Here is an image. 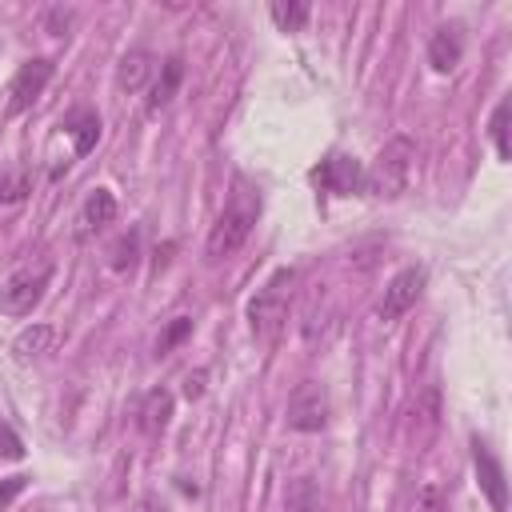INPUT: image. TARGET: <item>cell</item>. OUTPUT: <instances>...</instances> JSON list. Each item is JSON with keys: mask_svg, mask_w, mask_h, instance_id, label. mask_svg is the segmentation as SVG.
I'll use <instances>...</instances> for the list:
<instances>
[{"mask_svg": "<svg viewBox=\"0 0 512 512\" xmlns=\"http://www.w3.org/2000/svg\"><path fill=\"white\" fill-rule=\"evenodd\" d=\"M256 220H260V188H256L248 176L236 172V176H232L228 204H224V212L216 216V224H212V232H208V244H204L208 260L232 256V252L252 236Z\"/></svg>", "mask_w": 512, "mask_h": 512, "instance_id": "cell-1", "label": "cell"}, {"mask_svg": "<svg viewBox=\"0 0 512 512\" xmlns=\"http://www.w3.org/2000/svg\"><path fill=\"white\" fill-rule=\"evenodd\" d=\"M292 292H296V268H276L264 280V288H256V296L248 300V328L260 344H272L284 332Z\"/></svg>", "mask_w": 512, "mask_h": 512, "instance_id": "cell-2", "label": "cell"}, {"mask_svg": "<svg viewBox=\"0 0 512 512\" xmlns=\"http://www.w3.org/2000/svg\"><path fill=\"white\" fill-rule=\"evenodd\" d=\"M412 160H416V140H412V136H392V140L376 152L372 168H364V192L384 196V200H396V196L408 188Z\"/></svg>", "mask_w": 512, "mask_h": 512, "instance_id": "cell-3", "label": "cell"}, {"mask_svg": "<svg viewBox=\"0 0 512 512\" xmlns=\"http://www.w3.org/2000/svg\"><path fill=\"white\" fill-rule=\"evenodd\" d=\"M48 280H52V264L48 260L24 264V268L8 272L4 284H0V312L4 316H32V308L48 292Z\"/></svg>", "mask_w": 512, "mask_h": 512, "instance_id": "cell-4", "label": "cell"}, {"mask_svg": "<svg viewBox=\"0 0 512 512\" xmlns=\"http://www.w3.org/2000/svg\"><path fill=\"white\" fill-rule=\"evenodd\" d=\"M284 424L292 432H320L328 424V392H324L320 380H304V384L292 388Z\"/></svg>", "mask_w": 512, "mask_h": 512, "instance_id": "cell-5", "label": "cell"}, {"mask_svg": "<svg viewBox=\"0 0 512 512\" xmlns=\"http://www.w3.org/2000/svg\"><path fill=\"white\" fill-rule=\"evenodd\" d=\"M52 72H56V64H52L48 56H32V60H24V64L16 68V76H12V84H8V116L28 112V108L40 100V92L48 88Z\"/></svg>", "mask_w": 512, "mask_h": 512, "instance_id": "cell-6", "label": "cell"}, {"mask_svg": "<svg viewBox=\"0 0 512 512\" xmlns=\"http://www.w3.org/2000/svg\"><path fill=\"white\" fill-rule=\"evenodd\" d=\"M424 284H428V272H424L420 264L400 268V272L388 280V288H384V296H380V304H376V320H384V324L400 320V316L420 300Z\"/></svg>", "mask_w": 512, "mask_h": 512, "instance_id": "cell-7", "label": "cell"}, {"mask_svg": "<svg viewBox=\"0 0 512 512\" xmlns=\"http://www.w3.org/2000/svg\"><path fill=\"white\" fill-rule=\"evenodd\" d=\"M312 180L332 192V196H352V192H364V168L356 156H344V152H332L324 156L316 168H312Z\"/></svg>", "mask_w": 512, "mask_h": 512, "instance_id": "cell-8", "label": "cell"}, {"mask_svg": "<svg viewBox=\"0 0 512 512\" xmlns=\"http://www.w3.org/2000/svg\"><path fill=\"white\" fill-rule=\"evenodd\" d=\"M472 464H476V480L492 504V512H504L508 508V484H504V464L496 460V452L488 448V440L472 436Z\"/></svg>", "mask_w": 512, "mask_h": 512, "instance_id": "cell-9", "label": "cell"}, {"mask_svg": "<svg viewBox=\"0 0 512 512\" xmlns=\"http://www.w3.org/2000/svg\"><path fill=\"white\" fill-rule=\"evenodd\" d=\"M464 56V28L460 24H440L428 36V64L432 72H452Z\"/></svg>", "mask_w": 512, "mask_h": 512, "instance_id": "cell-10", "label": "cell"}, {"mask_svg": "<svg viewBox=\"0 0 512 512\" xmlns=\"http://www.w3.org/2000/svg\"><path fill=\"white\" fill-rule=\"evenodd\" d=\"M112 220H116V196L108 188H92L84 196V208H80V220H76L80 224L76 228V240H88V236L104 232Z\"/></svg>", "mask_w": 512, "mask_h": 512, "instance_id": "cell-11", "label": "cell"}, {"mask_svg": "<svg viewBox=\"0 0 512 512\" xmlns=\"http://www.w3.org/2000/svg\"><path fill=\"white\" fill-rule=\"evenodd\" d=\"M180 80H184V60L180 56H168L160 64V72L152 76V84H148V100H144L148 116H156V112H164L172 104V96L180 92Z\"/></svg>", "mask_w": 512, "mask_h": 512, "instance_id": "cell-12", "label": "cell"}, {"mask_svg": "<svg viewBox=\"0 0 512 512\" xmlns=\"http://www.w3.org/2000/svg\"><path fill=\"white\" fill-rule=\"evenodd\" d=\"M152 76H156V60H152V52H144V48L124 52L120 64H116V88H120V92H140V88L152 84Z\"/></svg>", "mask_w": 512, "mask_h": 512, "instance_id": "cell-13", "label": "cell"}, {"mask_svg": "<svg viewBox=\"0 0 512 512\" xmlns=\"http://www.w3.org/2000/svg\"><path fill=\"white\" fill-rule=\"evenodd\" d=\"M172 392L168 388H152L144 400H140V408H136V428L144 432V436H160L164 428H168V420H172Z\"/></svg>", "mask_w": 512, "mask_h": 512, "instance_id": "cell-14", "label": "cell"}, {"mask_svg": "<svg viewBox=\"0 0 512 512\" xmlns=\"http://www.w3.org/2000/svg\"><path fill=\"white\" fill-rule=\"evenodd\" d=\"M56 344H60V332H56L52 324H28V328L12 340V352H16V360H36V356L56 352Z\"/></svg>", "mask_w": 512, "mask_h": 512, "instance_id": "cell-15", "label": "cell"}, {"mask_svg": "<svg viewBox=\"0 0 512 512\" xmlns=\"http://www.w3.org/2000/svg\"><path fill=\"white\" fill-rule=\"evenodd\" d=\"M60 128L72 136L76 156H88V152L96 148V140H100V116H96L92 108H76V112H68Z\"/></svg>", "mask_w": 512, "mask_h": 512, "instance_id": "cell-16", "label": "cell"}, {"mask_svg": "<svg viewBox=\"0 0 512 512\" xmlns=\"http://www.w3.org/2000/svg\"><path fill=\"white\" fill-rule=\"evenodd\" d=\"M420 424V432H412V440L416 444H428L432 436H436V428H440V392L436 388H428L420 400H416V408H412V428Z\"/></svg>", "mask_w": 512, "mask_h": 512, "instance_id": "cell-17", "label": "cell"}, {"mask_svg": "<svg viewBox=\"0 0 512 512\" xmlns=\"http://www.w3.org/2000/svg\"><path fill=\"white\" fill-rule=\"evenodd\" d=\"M268 16H272V24H276L280 32H300V28L308 24L312 8H308L304 0H272V4H268Z\"/></svg>", "mask_w": 512, "mask_h": 512, "instance_id": "cell-18", "label": "cell"}, {"mask_svg": "<svg viewBox=\"0 0 512 512\" xmlns=\"http://www.w3.org/2000/svg\"><path fill=\"white\" fill-rule=\"evenodd\" d=\"M28 192H32V172L28 168L12 164V168L0 172V204H20Z\"/></svg>", "mask_w": 512, "mask_h": 512, "instance_id": "cell-19", "label": "cell"}, {"mask_svg": "<svg viewBox=\"0 0 512 512\" xmlns=\"http://www.w3.org/2000/svg\"><path fill=\"white\" fill-rule=\"evenodd\" d=\"M136 260H140V236H136V232H124V236L108 248V264H112V272H128Z\"/></svg>", "mask_w": 512, "mask_h": 512, "instance_id": "cell-20", "label": "cell"}, {"mask_svg": "<svg viewBox=\"0 0 512 512\" xmlns=\"http://www.w3.org/2000/svg\"><path fill=\"white\" fill-rule=\"evenodd\" d=\"M192 336V316H176V320H168V328L156 336V356H168L176 344H184Z\"/></svg>", "mask_w": 512, "mask_h": 512, "instance_id": "cell-21", "label": "cell"}, {"mask_svg": "<svg viewBox=\"0 0 512 512\" xmlns=\"http://www.w3.org/2000/svg\"><path fill=\"white\" fill-rule=\"evenodd\" d=\"M488 132H492L496 156H500V160H512V148H508V100H500V104L492 108V124H488Z\"/></svg>", "mask_w": 512, "mask_h": 512, "instance_id": "cell-22", "label": "cell"}, {"mask_svg": "<svg viewBox=\"0 0 512 512\" xmlns=\"http://www.w3.org/2000/svg\"><path fill=\"white\" fill-rule=\"evenodd\" d=\"M20 456H24V440L8 420H0V460H20Z\"/></svg>", "mask_w": 512, "mask_h": 512, "instance_id": "cell-23", "label": "cell"}, {"mask_svg": "<svg viewBox=\"0 0 512 512\" xmlns=\"http://www.w3.org/2000/svg\"><path fill=\"white\" fill-rule=\"evenodd\" d=\"M72 20H76L72 8H48V12H44V28H48L52 36H64V32L72 28Z\"/></svg>", "mask_w": 512, "mask_h": 512, "instance_id": "cell-24", "label": "cell"}, {"mask_svg": "<svg viewBox=\"0 0 512 512\" xmlns=\"http://www.w3.org/2000/svg\"><path fill=\"white\" fill-rule=\"evenodd\" d=\"M24 488H28V476H20V472H16V476H4V480H0V512H8L12 500H16Z\"/></svg>", "mask_w": 512, "mask_h": 512, "instance_id": "cell-25", "label": "cell"}, {"mask_svg": "<svg viewBox=\"0 0 512 512\" xmlns=\"http://www.w3.org/2000/svg\"><path fill=\"white\" fill-rule=\"evenodd\" d=\"M204 380H208V368L188 372V376H184V396H188V400H200V396H204Z\"/></svg>", "mask_w": 512, "mask_h": 512, "instance_id": "cell-26", "label": "cell"}, {"mask_svg": "<svg viewBox=\"0 0 512 512\" xmlns=\"http://www.w3.org/2000/svg\"><path fill=\"white\" fill-rule=\"evenodd\" d=\"M128 512H168V508H164V500H160V496H140Z\"/></svg>", "mask_w": 512, "mask_h": 512, "instance_id": "cell-27", "label": "cell"}]
</instances>
